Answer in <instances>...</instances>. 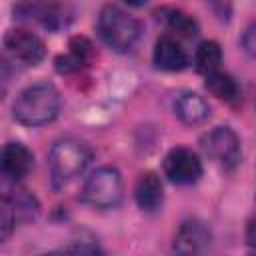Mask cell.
Returning <instances> with one entry per match:
<instances>
[{"instance_id": "6da1fadb", "label": "cell", "mask_w": 256, "mask_h": 256, "mask_svg": "<svg viewBox=\"0 0 256 256\" xmlns=\"http://www.w3.org/2000/svg\"><path fill=\"white\" fill-rule=\"evenodd\" d=\"M60 94L50 82H36L24 88L12 106L14 118L24 126H44L58 116Z\"/></svg>"}, {"instance_id": "7a4b0ae2", "label": "cell", "mask_w": 256, "mask_h": 256, "mask_svg": "<svg viewBox=\"0 0 256 256\" xmlns=\"http://www.w3.org/2000/svg\"><path fill=\"white\" fill-rule=\"evenodd\" d=\"M140 22L120 6L108 4L98 14V34L116 52L130 50L140 38Z\"/></svg>"}, {"instance_id": "3957f363", "label": "cell", "mask_w": 256, "mask_h": 256, "mask_svg": "<svg viewBox=\"0 0 256 256\" xmlns=\"http://www.w3.org/2000/svg\"><path fill=\"white\" fill-rule=\"evenodd\" d=\"M90 160V152L84 142L66 138L52 146L50 150V174L56 186H64L76 176H80Z\"/></svg>"}, {"instance_id": "277c9868", "label": "cell", "mask_w": 256, "mask_h": 256, "mask_svg": "<svg viewBox=\"0 0 256 256\" xmlns=\"http://www.w3.org/2000/svg\"><path fill=\"white\" fill-rule=\"evenodd\" d=\"M122 178L112 166L94 170L82 188V200L94 208H114L122 200Z\"/></svg>"}, {"instance_id": "5b68a950", "label": "cell", "mask_w": 256, "mask_h": 256, "mask_svg": "<svg viewBox=\"0 0 256 256\" xmlns=\"http://www.w3.org/2000/svg\"><path fill=\"white\" fill-rule=\"evenodd\" d=\"M202 148L204 152L222 168L232 170L238 166L242 150H240V138L236 136V132L228 126H218L214 130H210L204 138H202Z\"/></svg>"}, {"instance_id": "8992f818", "label": "cell", "mask_w": 256, "mask_h": 256, "mask_svg": "<svg viewBox=\"0 0 256 256\" xmlns=\"http://www.w3.org/2000/svg\"><path fill=\"white\" fill-rule=\"evenodd\" d=\"M4 46L8 50V54L26 64V66H34L38 64L44 54H46V48H44V42L30 30L26 28H12L6 32L4 36Z\"/></svg>"}, {"instance_id": "52a82bcc", "label": "cell", "mask_w": 256, "mask_h": 256, "mask_svg": "<svg viewBox=\"0 0 256 256\" xmlns=\"http://www.w3.org/2000/svg\"><path fill=\"white\" fill-rule=\"evenodd\" d=\"M164 174L174 184H194L202 176V162L190 148H172L164 158Z\"/></svg>"}, {"instance_id": "ba28073f", "label": "cell", "mask_w": 256, "mask_h": 256, "mask_svg": "<svg viewBox=\"0 0 256 256\" xmlns=\"http://www.w3.org/2000/svg\"><path fill=\"white\" fill-rule=\"evenodd\" d=\"M210 244V230L200 220H186L180 224L174 236L176 256H200Z\"/></svg>"}, {"instance_id": "9c48e42d", "label": "cell", "mask_w": 256, "mask_h": 256, "mask_svg": "<svg viewBox=\"0 0 256 256\" xmlns=\"http://www.w3.org/2000/svg\"><path fill=\"white\" fill-rule=\"evenodd\" d=\"M154 64L160 70L178 72L188 66V54L182 48V44L178 42V38L164 34L158 38V42L154 46Z\"/></svg>"}, {"instance_id": "30bf717a", "label": "cell", "mask_w": 256, "mask_h": 256, "mask_svg": "<svg viewBox=\"0 0 256 256\" xmlns=\"http://www.w3.org/2000/svg\"><path fill=\"white\" fill-rule=\"evenodd\" d=\"M32 152L20 142H8L2 150V172L10 180L18 182L32 168Z\"/></svg>"}, {"instance_id": "8fae6325", "label": "cell", "mask_w": 256, "mask_h": 256, "mask_svg": "<svg viewBox=\"0 0 256 256\" xmlns=\"http://www.w3.org/2000/svg\"><path fill=\"white\" fill-rule=\"evenodd\" d=\"M174 112L184 124H200L208 118L210 106L196 92H182L174 102Z\"/></svg>"}, {"instance_id": "7c38bea8", "label": "cell", "mask_w": 256, "mask_h": 256, "mask_svg": "<svg viewBox=\"0 0 256 256\" xmlns=\"http://www.w3.org/2000/svg\"><path fill=\"white\" fill-rule=\"evenodd\" d=\"M134 196H136V202L142 210L146 212H154L160 208L162 204V182L160 178L154 174V172H144L140 174L138 182H136V190H134Z\"/></svg>"}, {"instance_id": "4fadbf2b", "label": "cell", "mask_w": 256, "mask_h": 256, "mask_svg": "<svg viewBox=\"0 0 256 256\" xmlns=\"http://www.w3.org/2000/svg\"><path fill=\"white\" fill-rule=\"evenodd\" d=\"M220 60H222V50H220V46H218L214 40H204V42L196 48L194 64H196V70H198L200 74L210 76V74L218 72Z\"/></svg>"}, {"instance_id": "5bb4252c", "label": "cell", "mask_w": 256, "mask_h": 256, "mask_svg": "<svg viewBox=\"0 0 256 256\" xmlns=\"http://www.w3.org/2000/svg\"><path fill=\"white\" fill-rule=\"evenodd\" d=\"M66 6L60 4H38V6H30V14H34V18H38L46 28L50 30H58L62 26H66L70 22V16H66Z\"/></svg>"}, {"instance_id": "9a60e30c", "label": "cell", "mask_w": 256, "mask_h": 256, "mask_svg": "<svg viewBox=\"0 0 256 256\" xmlns=\"http://www.w3.org/2000/svg\"><path fill=\"white\" fill-rule=\"evenodd\" d=\"M206 88L216 98L226 100V102H232L238 96V84H236V80L230 74L220 72V70L214 72V74H210V76H206Z\"/></svg>"}, {"instance_id": "2e32d148", "label": "cell", "mask_w": 256, "mask_h": 256, "mask_svg": "<svg viewBox=\"0 0 256 256\" xmlns=\"http://www.w3.org/2000/svg\"><path fill=\"white\" fill-rule=\"evenodd\" d=\"M166 24L174 34L184 36V38H192V36L198 34L196 20L192 16H188L186 12H182V10H168L166 12Z\"/></svg>"}, {"instance_id": "e0dca14e", "label": "cell", "mask_w": 256, "mask_h": 256, "mask_svg": "<svg viewBox=\"0 0 256 256\" xmlns=\"http://www.w3.org/2000/svg\"><path fill=\"white\" fill-rule=\"evenodd\" d=\"M40 256H104V252L92 242H72L64 248H58Z\"/></svg>"}, {"instance_id": "ac0fdd59", "label": "cell", "mask_w": 256, "mask_h": 256, "mask_svg": "<svg viewBox=\"0 0 256 256\" xmlns=\"http://www.w3.org/2000/svg\"><path fill=\"white\" fill-rule=\"evenodd\" d=\"M242 44H244L246 52H248L250 56L256 58V24H252V26L244 32V36H242Z\"/></svg>"}, {"instance_id": "d6986e66", "label": "cell", "mask_w": 256, "mask_h": 256, "mask_svg": "<svg viewBox=\"0 0 256 256\" xmlns=\"http://www.w3.org/2000/svg\"><path fill=\"white\" fill-rule=\"evenodd\" d=\"M246 242H248V246L256 248V216L246 226Z\"/></svg>"}]
</instances>
